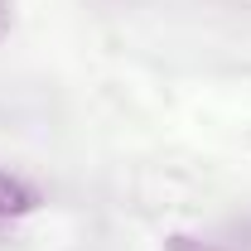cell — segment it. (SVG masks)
I'll list each match as a JSON object with an SVG mask.
<instances>
[{
    "label": "cell",
    "mask_w": 251,
    "mask_h": 251,
    "mask_svg": "<svg viewBox=\"0 0 251 251\" xmlns=\"http://www.w3.org/2000/svg\"><path fill=\"white\" fill-rule=\"evenodd\" d=\"M34 208H39V188L0 169V218H5V222H10V218H29Z\"/></svg>",
    "instance_id": "1"
},
{
    "label": "cell",
    "mask_w": 251,
    "mask_h": 251,
    "mask_svg": "<svg viewBox=\"0 0 251 251\" xmlns=\"http://www.w3.org/2000/svg\"><path fill=\"white\" fill-rule=\"evenodd\" d=\"M164 251H227V247L203 242V237H188V232H174V237H164Z\"/></svg>",
    "instance_id": "2"
},
{
    "label": "cell",
    "mask_w": 251,
    "mask_h": 251,
    "mask_svg": "<svg viewBox=\"0 0 251 251\" xmlns=\"http://www.w3.org/2000/svg\"><path fill=\"white\" fill-rule=\"evenodd\" d=\"M10 29H15V0H0V44L10 39Z\"/></svg>",
    "instance_id": "3"
}]
</instances>
